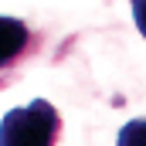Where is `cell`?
I'll list each match as a JSON object with an SVG mask.
<instances>
[{"label": "cell", "mask_w": 146, "mask_h": 146, "mask_svg": "<svg viewBox=\"0 0 146 146\" xmlns=\"http://www.w3.org/2000/svg\"><path fill=\"white\" fill-rule=\"evenodd\" d=\"M61 133V115L48 99H34L10 109L0 122V146H54Z\"/></svg>", "instance_id": "6da1fadb"}, {"label": "cell", "mask_w": 146, "mask_h": 146, "mask_svg": "<svg viewBox=\"0 0 146 146\" xmlns=\"http://www.w3.org/2000/svg\"><path fill=\"white\" fill-rule=\"evenodd\" d=\"M31 44V31L24 21L17 17H0V72L7 65H14Z\"/></svg>", "instance_id": "7a4b0ae2"}, {"label": "cell", "mask_w": 146, "mask_h": 146, "mask_svg": "<svg viewBox=\"0 0 146 146\" xmlns=\"http://www.w3.org/2000/svg\"><path fill=\"white\" fill-rule=\"evenodd\" d=\"M115 146H146V119H129L119 129Z\"/></svg>", "instance_id": "3957f363"}, {"label": "cell", "mask_w": 146, "mask_h": 146, "mask_svg": "<svg viewBox=\"0 0 146 146\" xmlns=\"http://www.w3.org/2000/svg\"><path fill=\"white\" fill-rule=\"evenodd\" d=\"M133 17H136V27H139V34L146 37V0L133 3Z\"/></svg>", "instance_id": "277c9868"}]
</instances>
